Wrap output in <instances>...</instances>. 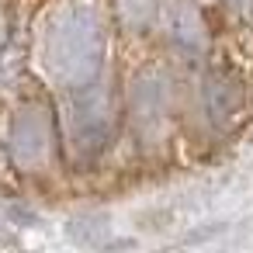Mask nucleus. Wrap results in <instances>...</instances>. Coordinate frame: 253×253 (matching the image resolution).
<instances>
[{
    "instance_id": "1",
    "label": "nucleus",
    "mask_w": 253,
    "mask_h": 253,
    "mask_svg": "<svg viewBox=\"0 0 253 253\" xmlns=\"http://www.w3.org/2000/svg\"><path fill=\"white\" fill-rule=\"evenodd\" d=\"M104 52H108V35L90 7H70L49 25L45 66L59 84L80 87L97 80L104 66Z\"/></svg>"
},
{
    "instance_id": "2",
    "label": "nucleus",
    "mask_w": 253,
    "mask_h": 253,
    "mask_svg": "<svg viewBox=\"0 0 253 253\" xmlns=\"http://www.w3.org/2000/svg\"><path fill=\"white\" fill-rule=\"evenodd\" d=\"M70 90H73L66 104L70 142H73V153L87 163V160H97L111 142V104L104 87H97V80L70 87Z\"/></svg>"
},
{
    "instance_id": "3",
    "label": "nucleus",
    "mask_w": 253,
    "mask_h": 253,
    "mask_svg": "<svg viewBox=\"0 0 253 253\" xmlns=\"http://www.w3.org/2000/svg\"><path fill=\"white\" fill-rule=\"evenodd\" d=\"M201 101L215 128H232L246 115V84L229 70H215L201 84Z\"/></svg>"
},
{
    "instance_id": "4",
    "label": "nucleus",
    "mask_w": 253,
    "mask_h": 253,
    "mask_svg": "<svg viewBox=\"0 0 253 253\" xmlns=\"http://www.w3.org/2000/svg\"><path fill=\"white\" fill-rule=\"evenodd\" d=\"M49 132H52L49 115L42 108H25L11 128V149H14L18 163H39L49 149Z\"/></svg>"
},
{
    "instance_id": "5",
    "label": "nucleus",
    "mask_w": 253,
    "mask_h": 253,
    "mask_svg": "<svg viewBox=\"0 0 253 253\" xmlns=\"http://www.w3.org/2000/svg\"><path fill=\"white\" fill-rule=\"evenodd\" d=\"M167 32H170V42L191 56H201L208 49V28H205V18L201 11L191 4V0H173L170 11H167Z\"/></svg>"
},
{
    "instance_id": "6",
    "label": "nucleus",
    "mask_w": 253,
    "mask_h": 253,
    "mask_svg": "<svg viewBox=\"0 0 253 253\" xmlns=\"http://www.w3.org/2000/svg\"><path fill=\"white\" fill-rule=\"evenodd\" d=\"M163 80L156 73H139L132 80V118L139 128H156L163 122Z\"/></svg>"
},
{
    "instance_id": "7",
    "label": "nucleus",
    "mask_w": 253,
    "mask_h": 253,
    "mask_svg": "<svg viewBox=\"0 0 253 253\" xmlns=\"http://www.w3.org/2000/svg\"><path fill=\"white\" fill-rule=\"evenodd\" d=\"M115 7L132 32H146L160 14V0H115Z\"/></svg>"
},
{
    "instance_id": "8",
    "label": "nucleus",
    "mask_w": 253,
    "mask_h": 253,
    "mask_svg": "<svg viewBox=\"0 0 253 253\" xmlns=\"http://www.w3.org/2000/svg\"><path fill=\"white\" fill-rule=\"evenodd\" d=\"M70 232H73V239H77V243H84V246H101V236H108V218H104V215L77 218Z\"/></svg>"
},
{
    "instance_id": "9",
    "label": "nucleus",
    "mask_w": 253,
    "mask_h": 253,
    "mask_svg": "<svg viewBox=\"0 0 253 253\" xmlns=\"http://www.w3.org/2000/svg\"><path fill=\"white\" fill-rule=\"evenodd\" d=\"M225 4H232V7H239V11H250L253 0H225Z\"/></svg>"
}]
</instances>
